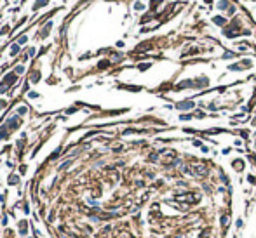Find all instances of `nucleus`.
Returning a JSON list of instances; mask_svg holds the SVG:
<instances>
[{
  "mask_svg": "<svg viewBox=\"0 0 256 238\" xmlns=\"http://www.w3.org/2000/svg\"><path fill=\"white\" fill-rule=\"evenodd\" d=\"M7 82H11V84H12V82H14V77H7ZM0 91L4 92L5 91V85H2V87H0Z\"/></svg>",
  "mask_w": 256,
  "mask_h": 238,
  "instance_id": "nucleus-1",
  "label": "nucleus"
},
{
  "mask_svg": "<svg viewBox=\"0 0 256 238\" xmlns=\"http://www.w3.org/2000/svg\"><path fill=\"white\" fill-rule=\"evenodd\" d=\"M44 4H47V0H40V2H37V4H35V7H40V5H44Z\"/></svg>",
  "mask_w": 256,
  "mask_h": 238,
  "instance_id": "nucleus-2",
  "label": "nucleus"
}]
</instances>
